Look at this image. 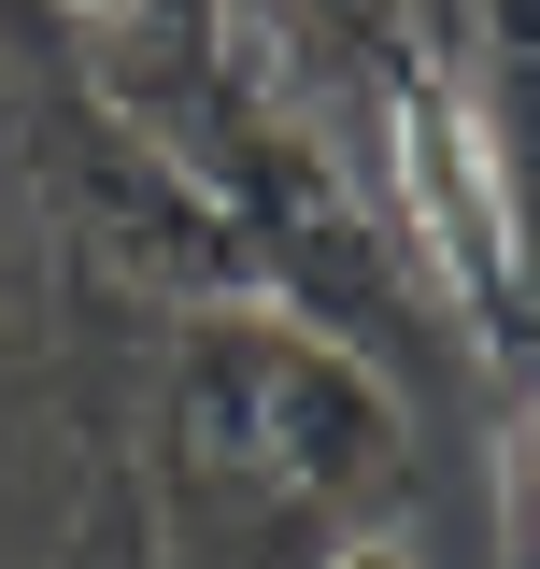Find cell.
<instances>
[{
    "label": "cell",
    "mask_w": 540,
    "mask_h": 569,
    "mask_svg": "<svg viewBox=\"0 0 540 569\" xmlns=\"http://www.w3.org/2000/svg\"><path fill=\"white\" fill-rule=\"evenodd\" d=\"M86 569H157V527L129 498V456H86Z\"/></svg>",
    "instance_id": "obj_6"
},
{
    "label": "cell",
    "mask_w": 540,
    "mask_h": 569,
    "mask_svg": "<svg viewBox=\"0 0 540 569\" xmlns=\"http://www.w3.org/2000/svg\"><path fill=\"white\" fill-rule=\"evenodd\" d=\"M58 14H71V43H86V29H100V14H129V0H58Z\"/></svg>",
    "instance_id": "obj_8"
},
{
    "label": "cell",
    "mask_w": 540,
    "mask_h": 569,
    "mask_svg": "<svg viewBox=\"0 0 540 569\" xmlns=\"http://www.w3.org/2000/svg\"><path fill=\"white\" fill-rule=\"evenodd\" d=\"M456 385L483 399V470H498V556L540 569V284H498L456 313Z\"/></svg>",
    "instance_id": "obj_4"
},
{
    "label": "cell",
    "mask_w": 540,
    "mask_h": 569,
    "mask_svg": "<svg viewBox=\"0 0 540 569\" xmlns=\"http://www.w3.org/2000/svg\"><path fill=\"white\" fill-rule=\"evenodd\" d=\"M228 29H242V58L313 114L341 171H356V200H370V142L399 114L412 86H441V14L427 0H228Z\"/></svg>",
    "instance_id": "obj_2"
},
{
    "label": "cell",
    "mask_w": 540,
    "mask_h": 569,
    "mask_svg": "<svg viewBox=\"0 0 540 569\" xmlns=\"http://www.w3.org/2000/svg\"><path fill=\"white\" fill-rule=\"evenodd\" d=\"M71 71H86V43H71L58 0H0V114H43Z\"/></svg>",
    "instance_id": "obj_5"
},
{
    "label": "cell",
    "mask_w": 540,
    "mask_h": 569,
    "mask_svg": "<svg viewBox=\"0 0 540 569\" xmlns=\"http://www.w3.org/2000/svg\"><path fill=\"white\" fill-rule=\"evenodd\" d=\"M313 569H427V541H412V512H399V527H341Z\"/></svg>",
    "instance_id": "obj_7"
},
{
    "label": "cell",
    "mask_w": 540,
    "mask_h": 569,
    "mask_svg": "<svg viewBox=\"0 0 540 569\" xmlns=\"http://www.w3.org/2000/svg\"><path fill=\"white\" fill-rule=\"evenodd\" d=\"M412 470V399L284 299L157 313V413L129 456L157 569H313L341 527H399Z\"/></svg>",
    "instance_id": "obj_1"
},
{
    "label": "cell",
    "mask_w": 540,
    "mask_h": 569,
    "mask_svg": "<svg viewBox=\"0 0 540 569\" xmlns=\"http://www.w3.org/2000/svg\"><path fill=\"white\" fill-rule=\"evenodd\" d=\"M427 14H441V71L512 228V271L540 284V0H427Z\"/></svg>",
    "instance_id": "obj_3"
}]
</instances>
